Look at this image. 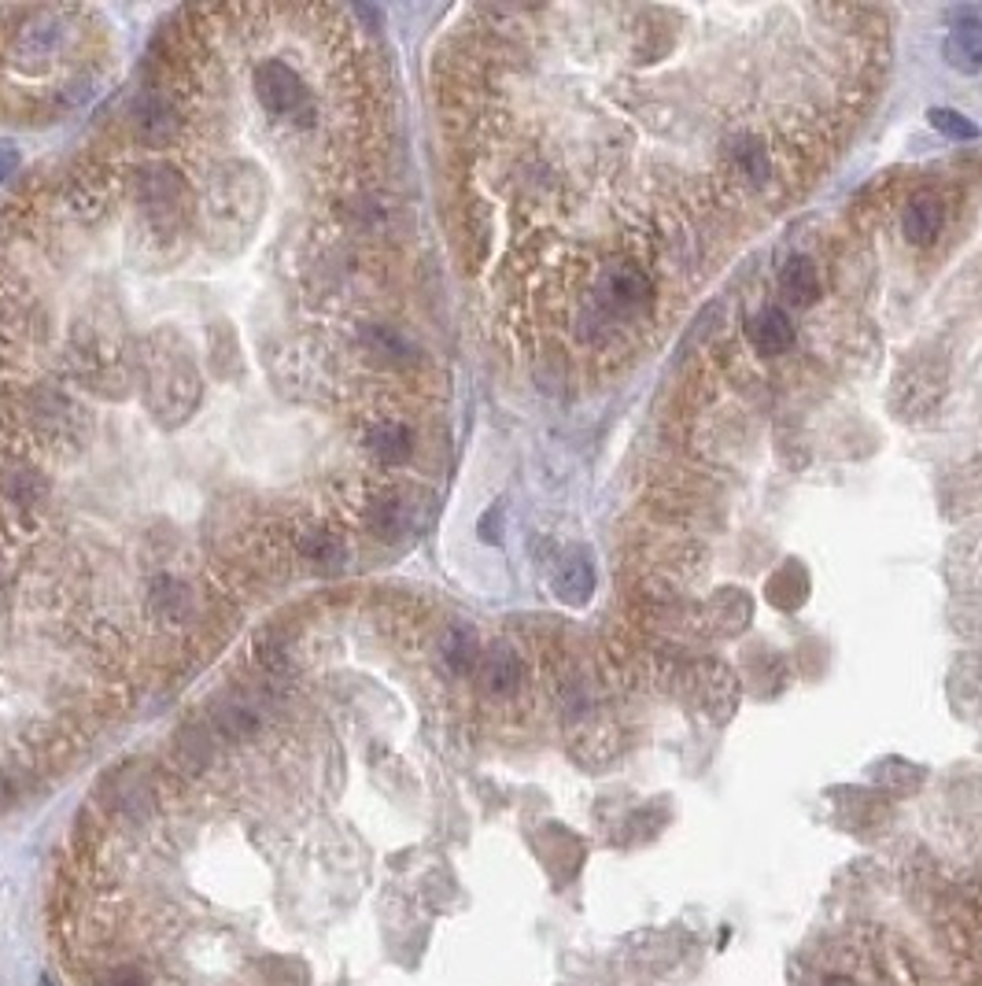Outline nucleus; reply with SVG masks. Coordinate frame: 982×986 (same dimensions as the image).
<instances>
[{"mask_svg":"<svg viewBox=\"0 0 982 986\" xmlns=\"http://www.w3.org/2000/svg\"><path fill=\"white\" fill-rule=\"evenodd\" d=\"M266 185L256 163L222 160L203 178L200 200H196V226L214 255H233L256 237L263 222Z\"/></svg>","mask_w":982,"mask_h":986,"instance_id":"nucleus-1","label":"nucleus"},{"mask_svg":"<svg viewBox=\"0 0 982 986\" xmlns=\"http://www.w3.org/2000/svg\"><path fill=\"white\" fill-rule=\"evenodd\" d=\"M140 380H145V407L159 429H177L200 411L203 399V374L196 366L174 329L159 325L148 333L140 348Z\"/></svg>","mask_w":982,"mask_h":986,"instance_id":"nucleus-2","label":"nucleus"},{"mask_svg":"<svg viewBox=\"0 0 982 986\" xmlns=\"http://www.w3.org/2000/svg\"><path fill=\"white\" fill-rule=\"evenodd\" d=\"M12 422L30 440V448L60 454V459H74L86 448L89 436V417L82 411V403L55 385L26 388L12 403Z\"/></svg>","mask_w":982,"mask_h":986,"instance_id":"nucleus-3","label":"nucleus"},{"mask_svg":"<svg viewBox=\"0 0 982 986\" xmlns=\"http://www.w3.org/2000/svg\"><path fill=\"white\" fill-rule=\"evenodd\" d=\"M134 200L145 219V234L156 248H174V240H185L196 222V197L192 185L174 163L152 160L137 171Z\"/></svg>","mask_w":982,"mask_h":986,"instance_id":"nucleus-4","label":"nucleus"},{"mask_svg":"<svg viewBox=\"0 0 982 986\" xmlns=\"http://www.w3.org/2000/svg\"><path fill=\"white\" fill-rule=\"evenodd\" d=\"M12 30H8V60L23 74H41L55 63V55L71 41V12L67 8H30V12H12Z\"/></svg>","mask_w":982,"mask_h":986,"instance_id":"nucleus-5","label":"nucleus"},{"mask_svg":"<svg viewBox=\"0 0 982 986\" xmlns=\"http://www.w3.org/2000/svg\"><path fill=\"white\" fill-rule=\"evenodd\" d=\"M251 86H256L259 104L270 118L299 129H311L314 126V97L307 78L299 74L293 63L285 60H263L256 71H251Z\"/></svg>","mask_w":982,"mask_h":986,"instance_id":"nucleus-6","label":"nucleus"},{"mask_svg":"<svg viewBox=\"0 0 982 986\" xmlns=\"http://www.w3.org/2000/svg\"><path fill=\"white\" fill-rule=\"evenodd\" d=\"M52 485L37 462L26 459L23 451L0 454V517L12 525H30L49 510Z\"/></svg>","mask_w":982,"mask_h":986,"instance_id":"nucleus-7","label":"nucleus"},{"mask_svg":"<svg viewBox=\"0 0 982 986\" xmlns=\"http://www.w3.org/2000/svg\"><path fill=\"white\" fill-rule=\"evenodd\" d=\"M185 108L166 86H145L126 111V126L134 141L148 152H166L185 129Z\"/></svg>","mask_w":982,"mask_h":986,"instance_id":"nucleus-8","label":"nucleus"},{"mask_svg":"<svg viewBox=\"0 0 982 986\" xmlns=\"http://www.w3.org/2000/svg\"><path fill=\"white\" fill-rule=\"evenodd\" d=\"M145 610L159 628H192L203 621V599L185 576L152 573L145 584Z\"/></svg>","mask_w":982,"mask_h":986,"instance_id":"nucleus-9","label":"nucleus"},{"mask_svg":"<svg viewBox=\"0 0 982 986\" xmlns=\"http://www.w3.org/2000/svg\"><path fill=\"white\" fill-rule=\"evenodd\" d=\"M359 525L366 528L373 539L396 544V539L410 536V528H414V502H410L403 488L381 485L359 502Z\"/></svg>","mask_w":982,"mask_h":986,"instance_id":"nucleus-10","label":"nucleus"},{"mask_svg":"<svg viewBox=\"0 0 982 986\" xmlns=\"http://www.w3.org/2000/svg\"><path fill=\"white\" fill-rule=\"evenodd\" d=\"M208 724L226 742H248L263 732V702L248 691H222L208 706Z\"/></svg>","mask_w":982,"mask_h":986,"instance_id":"nucleus-11","label":"nucleus"},{"mask_svg":"<svg viewBox=\"0 0 982 986\" xmlns=\"http://www.w3.org/2000/svg\"><path fill=\"white\" fill-rule=\"evenodd\" d=\"M293 554L299 558V562L311 565L314 573H325V576L348 570V562H351L348 539H344L340 533H333V528H325V525H296L293 528Z\"/></svg>","mask_w":982,"mask_h":986,"instance_id":"nucleus-12","label":"nucleus"},{"mask_svg":"<svg viewBox=\"0 0 982 986\" xmlns=\"http://www.w3.org/2000/svg\"><path fill=\"white\" fill-rule=\"evenodd\" d=\"M355 348L381 370H410L418 362V348L410 344L396 325L385 322H362L355 329Z\"/></svg>","mask_w":982,"mask_h":986,"instance_id":"nucleus-13","label":"nucleus"},{"mask_svg":"<svg viewBox=\"0 0 982 986\" xmlns=\"http://www.w3.org/2000/svg\"><path fill=\"white\" fill-rule=\"evenodd\" d=\"M654 300V282L639 266H610L598 285V311H639Z\"/></svg>","mask_w":982,"mask_h":986,"instance_id":"nucleus-14","label":"nucleus"},{"mask_svg":"<svg viewBox=\"0 0 982 986\" xmlns=\"http://www.w3.org/2000/svg\"><path fill=\"white\" fill-rule=\"evenodd\" d=\"M362 448L381 466H407L414 454V433L399 417H373L362 433Z\"/></svg>","mask_w":982,"mask_h":986,"instance_id":"nucleus-15","label":"nucleus"},{"mask_svg":"<svg viewBox=\"0 0 982 986\" xmlns=\"http://www.w3.org/2000/svg\"><path fill=\"white\" fill-rule=\"evenodd\" d=\"M476 681H481V687L492 695V699H510V695H518V687L525 684V662H521V654L513 647L495 644L481 654Z\"/></svg>","mask_w":982,"mask_h":986,"instance_id":"nucleus-16","label":"nucleus"},{"mask_svg":"<svg viewBox=\"0 0 982 986\" xmlns=\"http://www.w3.org/2000/svg\"><path fill=\"white\" fill-rule=\"evenodd\" d=\"M942 55H946V63L953 71L979 74L982 71V15L960 8V12L953 15V30L946 37V45H942Z\"/></svg>","mask_w":982,"mask_h":986,"instance_id":"nucleus-17","label":"nucleus"},{"mask_svg":"<svg viewBox=\"0 0 982 986\" xmlns=\"http://www.w3.org/2000/svg\"><path fill=\"white\" fill-rule=\"evenodd\" d=\"M214 747H219V736H214V728L208 721H185L182 728L174 732V742H171V758L174 765L182 772H203L211 765L214 758Z\"/></svg>","mask_w":982,"mask_h":986,"instance_id":"nucleus-18","label":"nucleus"},{"mask_svg":"<svg viewBox=\"0 0 982 986\" xmlns=\"http://www.w3.org/2000/svg\"><path fill=\"white\" fill-rule=\"evenodd\" d=\"M942 222H946V208H942L939 197L931 192H920V197L909 200L902 215V234L909 245H931L934 237L942 234Z\"/></svg>","mask_w":982,"mask_h":986,"instance_id":"nucleus-19","label":"nucleus"},{"mask_svg":"<svg viewBox=\"0 0 982 986\" xmlns=\"http://www.w3.org/2000/svg\"><path fill=\"white\" fill-rule=\"evenodd\" d=\"M481 639H476V632L470 625H451L444 632V639H439V662L451 676H470L476 673V665H481Z\"/></svg>","mask_w":982,"mask_h":986,"instance_id":"nucleus-20","label":"nucleus"},{"mask_svg":"<svg viewBox=\"0 0 982 986\" xmlns=\"http://www.w3.org/2000/svg\"><path fill=\"white\" fill-rule=\"evenodd\" d=\"M750 344L761 351V355H783V351L794 344V325L787 319V311L765 307V311L750 322Z\"/></svg>","mask_w":982,"mask_h":986,"instance_id":"nucleus-21","label":"nucleus"},{"mask_svg":"<svg viewBox=\"0 0 982 986\" xmlns=\"http://www.w3.org/2000/svg\"><path fill=\"white\" fill-rule=\"evenodd\" d=\"M728 160L750 185H769L772 182V155L757 137L738 134L735 141H728Z\"/></svg>","mask_w":982,"mask_h":986,"instance_id":"nucleus-22","label":"nucleus"},{"mask_svg":"<svg viewBox=\"0 0 982 986\" xmlns=\"http://www.w3.org/2000/svg\"><path fill=\"white\" fill-rule=\"evenodd\" d=\"M595 591V570L584 554H569L555 573V595L569 607H584Z\"/></svg>","mask_w":982,"mask_h":986,"instance_id":"nucleus-23","label":"nucleus"},{"mask_svg":"<svg viewBox=\"0 0 982 986\" xmlns=\"http://www.w3.org/2000/svg\"><path fill=\"white\" fill-rule=\"evenodd\" d=\"M208 370L214 377L229 380L233 374H240V348H237V333L229 329L226 322H214L208 329Z\"/></svg>","mask_w":982,"mask_h":986,"instance_id":"nucleus-24","label":"nucleus"},{"mask_svg":"<svg viewBox=\"0 0 982 986\" xmlns=\"http://www.w3.org/2000/svg\"><path fill=\"white\" fill-rule=\"evenodd\" d=\"M256 658L270 676L293 673V636L281 625H270L256 636Z\"/></svg>","mask_w":982,"mask_h":986,"instance_id":"nucleus-25","label":"nucleus"},{"mask_svg":"<svg viewBox=\"0 0 982 986\" xmlns=\"http://www.w3.org/2000/svg\"><path fill=\"white\" fill-rule=\"evenodd\" d=\"M780 288L791 303H812L820 296V274L812 266V259L794 255L787 259V266L780 270Z\"/></svg>","mask_w":982,"mask_h":986,"instance_id":"nucleus-26","label":"nucleus"},{"mask_svg":"<svg viewBox=\"0 0 982 986\" xmlns=\"http://www.w3.org/2000/svg\"><path fill=\"white\" fill-rule=\"evenodd\" d=\"M928 123L939 129L942 137H949V141H979L982 137L975 118H968L965 111H953V108H931Z\"/></svg>","mask_w":982,"mask_h":986,"instance_id":"nucleus-27","label":"nucleus"},{"mask_svg":"<svg viewBox=\"0 0 982 986\" xmlns=\"http://www.w3.org/2000/svg\"><path fill=\"white\" fill-rule=\"evenodd\" d=\"M104 986H148V983L137 969H119V972H111V979Z\"/></svg>","mask_w":982,"mask_h":986,"instance_id":"nucleus-28","label":"nucleus"},{"mask_svg":"<svg viewBox=\"0 0 982 986\" xmlns=\"http://www.w3.org/2000/svg\"><path fill=\"white\" fill-rule=\"evenodd\" d=\"M12 591V565H8V558L0 554V599Z\"/></svg>","mask_w":982,"mask_h":986,"instance_id":"nucleus-29","label":"nucleus"},{"mask_svg":"<svg viewBox=\"0 0 982 986\" xmlns=\"http://www.w3.org/2000/svg\"><path fill=\"white\" fill-rule=\"evenodd\" d=\"M824 986H857L854 979H842V975H831V979H824Z\"/></svg>","mask_w":982,"mask_h":986,"instance_id":"nucleus-30","label":"nucleus"},{"mask_svg":"<svg viewBox=\"0 0 982 986\" xmlns=\"http://www.w3.org/2000/svg\"><path fill=\"white\" fill-rule=\"evenodd\" d=\"M37 986H55V983L49 979V975H45V979H41V983H37Z\"/></svg>","mask_w":982,"mask_h":986,"instance_id":"nucleus-31","label":"nucleus"}]
</instances>
